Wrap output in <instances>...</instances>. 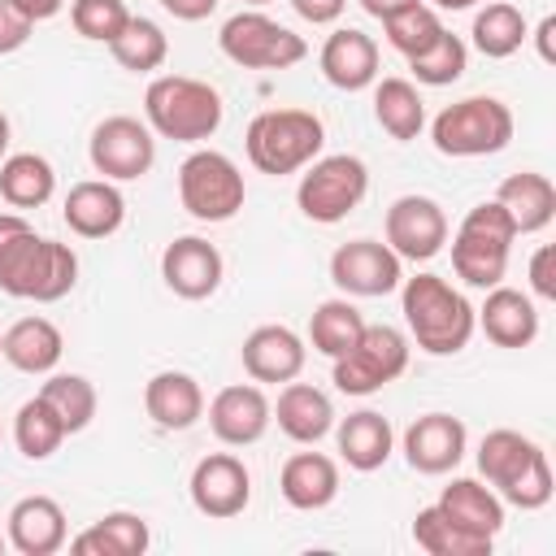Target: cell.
Returning <instances> with one entry per match:
<instances>
[{
  "label": "cell",
  "instance_id": "obj_31",
  "mask_svg": "<svg viewBox=\"0 0 556 556\" xmlns=\"http://www.w3.org/2000/svg\"><path fill=\"white\" fill-rule=\"evenodd\" d=\"M152 543V530L139 513H104L100 521H91L83 534L70 539L74 556H143Z\"/></svg>",
  "mask_w": 556,
  "mask_h": 556
},
{
  "label": "cell",
  "instance_id": "obj_42",
  "mask_svg": "<svg viewBox=\"0 0 556 556\" xmlns=\"http://www.w3.org/2000/svg\"><path fill=\"white\" fill-rule=\"evenodd\" d=\"M70 22L91 43H113L130 22L126 0H70Z\"/></svg>",
  "mask_w": 556,
  "mask_h": 556
},
{
  "label": "cell",
  "instance_id": "obj_50",
  "mask_svg": "<svg viewBox=\"0 0 556 556\" xmlns=\"http://www.w3.org/2000/svg\"><path fill=\"white\" fill-rule=\"evenodd\" d=\"M434 9H447V13H460V9H473L478 0H430Z\"/></svg>",
  "mask_w": 556,
  "mask_h": 556
},
{
  "label": "cell",
  "instance_id": "obj_10",
  "mask_svg": "<svg viewBox=\"0 0 556 556\" xmlns=\"http://www.w3.org/2000/svg\"><path fill=\"white\" fill-rule=\"evenodd\" d=\"M178 200L195 222H230L243 200V174L226 152L213 148H195L182 165H178Z\"/></svg>",
  "mask_w": 556,
  "mask_h": 556
},
{
  "label": "cell",
  "instance_id": "obj_47",
  "mask_svg": "<svg viewBox=\"0 0 556 556\" xmlns=\"http://www.w3.org/2000/svg\"><path fill=\"white\" fill-rule=\"evenodd\" d=\"M534 48H539V61L556 65V13H547V17L534 26Z\"/></svg>",
  "mask_w": 556,
  "mask_h": 556
},
{
  "label": "cell",
  "instance_id": "obj_51",
  "mask_svg": "<svg viewBox=\"0 0 556 556\" xmlns=\"http://www.w3.org/2000/svg\"><path fill=\"white\" fill-rule=\"evenodd\" d=\"M9 135H13V130H9V117L0 113V161L9 156Z\"/></svg>",
  "mask_w": 556,
  "mask_h": 556
},
{
  "label": "cell",
  "instance_id": "obj_26",
  "mask_svg": "<svg viewBox=\"0 0 556 556\" xmlns=\"http://www.w3.org/2000/svg\"><path fill=\"white\" fill-rule=\"evenodd\" d=\"M278 491L291 508L317 513V508L334 504V495H339V465L326 452H295L278 469Z\"/></svg>",
  "mask_w": 556,
  "mask_h": 556
},
{
  "label": "cell",
  "instance_id": "obj_39",
  "mask_svg": "<svg viewBox=\"0 0 556 556\" xmlns=\"http://www.w3.org/2000/svg\"><path fill=\"white\" fill-rule=\"evenodd\" d=\"M443 30H447V26H443L439 9L426 4V0H417V4H408V9H400V13H391V17H382L387 43H391L400 56H408V61H413L417 52H426Z\"/></svg>",
  "mask_w": 556,
  "mask_h": 556
},
{
  "label": "cell",
  "instance_id": "obj_18",
  "mask_svg": "<svg viewBox=\"0 0 556 556\" xmlns=\"http://www.w3.org/2000/svg\"><path fill=\"white\" fill-rule=\"evenodd\" d=\"M274 413H269V400L261 391V382H235V387H222L208 404V430L226 443V447H252L265 439Z\"/></svg>",
  "mask_w": 556,
  "mask_h": 556
},
{
  "label": "cell",
  "instance_id": "obj_41",
  "mask_svg": "<svg viewBox=\"0 0 556 556\" xmlns=\"http://www.w3.org/2000/svg\"><path fill=\"white\" fill-rule=\"evenodd\" d=\"M408 70H413V78L426 83V87H447V83H456V78L469 70V43H465L460 35L443 30L426 52H417V56L408 61Z\"/></svg>",
  "mask_w": 556,
  "mask_h": 556
},
{
  "label": "cell",
  "instance_id": "obj_11",
  "mask_svg": "<svg viewBox=\"0 0 556 556\" xmlns=\"http://www.w3.org/2000/svg\"><path fill=\"white\" fill-rule=\"evenodd\" d=\"M408 369V339L395 326H369L361 330V339L334 356V387L343 395H374L387 382H395Z\"/></svg>",
  "mask_w": 556,
  "mask_h": 556
},
{
  "label": "cell",
  "instance_id": "obj_37",
  "mask_svg": "<svg viewBox=\"0 0 556 556\" xmlns=\"http://www.w3.org/2000/svg\"><path fill=\"white\" fill-rule=\"evenodd\" d=\"M65 421L56 417V408L43 400V395H35V400H26L22 408H17V417H13V443H17V452L26 456V460H48L61 443H65Z\"/></svg>",
  "mask_w": 556,
  "mask_h": 556
},
{
  "label": "cell",
  "instance_id": "obj_35",
  "mask_svg": "<svg viewBox=\"0 0 556 556\" xmlns=\"http://www.w3.org/2000/svg\"><path fill=\"white\" fill-rule=\"evenodd\" d=\"M413 543L430 556H491V547H495V539L460 530L439 504H430L413 517Z\"/></svg>",
  "mask_w": 556,
  "mask_h": 556
},
{
  "label": "cell",
  "instance_id": "obj_13",
  "mask_svg": "<svg viewBox=\"0 0 556 556\" xmlns=\"http://www.w3.org/2000/svg\"><path fill=\"white\" fill-rule=\"evenodd\" d=\"M330 282L343 295H361V300L391 295L404 282V261L382 239H352L330 252Z\"/></svg>",
  "mask_w": 556,
  "mask_h": 556
},
{
  "label": "cell",
  "instance_id": "obj_7",
  "mask_svg": "<svg viewBox=\"0 0 556 556\" xmlns=\"http://www.w3.org/2000/svg\"><path fill=\"white\" fill-rule=\"evenodd\" d=\"M430 139L443 156H495L513 143V109L495 96H465L430 122Z\"/></svg>",
  "mask_w": 556,
  "mask_h": 556
},
{
  "label": "cell",
  "instance_id": "obj_14",
  "mask_svg": "<svg viewBox=\"0 0 556 556\" xmlns=\"http://www.w3.org/2000/svg\"><path fill=\"white\" fill-rule=\"evenodd\" d=\"M382 243L400 261H430L447 243V213L430 195H400L382 217Z\"/></svg>",
  "mask_w": 556,
  "mask_h": 556
},
{
  "label": "cell",
  "instance_id": "obj_54",
  "mask_svg": "<svg viewBox=\"0 0 556 556\" xmlns=\"http://www.w3.org/2000/svg\"><path fill=\"white\" fill-rule=\"evenodd\" d=\"M0 443H4V426H0Z\"/></svg>",
  "mask_w": 556,
  "mask_h": 556
},
{
  "label": "cell",
  "instance_id": "obj_44",
  "mask_svg": "<svg viewBox=\"0 0 556 556\" xmlns=\"http://www.w3.org/2000/svg\"><path fill=\"white\" fill-rule=\"evenodd\" d=\"M30 30H35V22H30V17H22L9 0H0V56L17 52V48L30 39Z\"/></svg>",
  "mask_w": 556,
  "mask_h": 556
},
{
  "label": "cell",
  "instance_id": "obj_21",
  "mask_svg": "<svg viewBox=\"0 0 556 556\" xmlns=\"http://www.w3.org/2000/svg\"><path fill=\"white\" fill-rule=\"evenodd\" d=\"M239 361L252 382H291V378H300L308 348L291 326H256L243 339Z\"/></svg>",
  "mask_w": 556,
  "mask_h": 556
},
{
  "label": "cell",
  "instance_id": "obj_23",
  "mask_svg": "<svg viewBox=\"0 0 556 556\" xmlns=\"http://www.w3.org/2000/svg\"><path fill=\"white\" fill-rule=\"evenodd\" d=\"M478 330L495 343V348H530L539 339V308L534 295L517 291V287H491L482 308H473Z\"/></svg>",
  "mask_w": 556,
  "mask_h": 556
},
{
  "label": "cell",
  "instance_id": "obj_53",
  "mask_svg": "<svg viewBox=\"0 0 556 556\" xmlns=\"http://www.w3.org/2000/svg\"><path fill=\"white\" fill-rule=\"evenodd\" d=\"M4 547H9V539H0V552H4Z\"/></svg>",
  "mask_w": 556,
  "mask_h": 556
},
{
  "label": "cell",
  "instance_id": "obj_22",
  "mask_svg": "<svg viewBox=\"0 0 556 556\" xmlns=\"http://www.w3.org/2000/svg\"><path fill=\"white\" fill-rule=\"evenodd\" d=\"M70 543L65 508L52 495H22L9 508V547L22 556H56Z\"/></svg>",
  "mask_w": 556,
  "mask_h": 556
},
{
  "label": "cell",
  "instance_id": "obj_46",
  "mask_svg": "<svg viewBox=\"0 0 556 556\" xmlns=\"http://www.w3.org/2000/svg\"><path fill=\"white\" fill-rule=\"evenodd\" d=\"M161 9L174 13L178 22H204L217 9V0H161Z\"/></svg>",
  "mask_w": 556,
  "mask_h": 556
},
{
  "label": "cell",
  "instance_id": "obj_24",
  "mask_svg": "<svg viewBox=\"0 0 556 556\" xmlns=\"http://www.w3.org/2000/svg\"><path fill=\"white\" fill-rule=\"evenodd\" d=\"M278 430L291 439V443H321L330 430H334V404L326 391H317L313 382H282L278 391V404H269Z\"/></svg>",
  "mask_w": 556,
  "mask_h": 556
},
{
  "label": "cell",
  "instance_id": "obj_4",
  "mask_svg": "<svg viewBox=\"0 0 556 556\" xmlns=\"http://www.w3.org/2000/svg\"><path fill=\"white\" fill-rule=\"evenodd\" d=\"M222 113H226V104H222L217 87L187 78V74H161L143 91V122L152 126V135L174 139V143L213 139L222 126Z\"/></svg>",
  "mask_w": 556,
  "mask_h": 556
},
{
  "label": "cell",
  "instance_id": "obj_3",
  "mask_svg": "<svg viewBox=\"0 0 556 556\" xmlns=\"http://www.w3.org/2000/svg\"><path fill=\"white\" fill-rule=\"evenodd\" d=\"M74 287H78V256H74V248L61 243V239L35 235V226L26 235H17L0 252V291L13 295V300L56 304Z\"/></svg>",
  "mask_w": 556,
  "mask_h": 556
},
{
  "label": "cell",
  "instance_id": "obj_32",
  "mask_svg": "<svg viewBox=\"0 0 556 556\" xmlns=\"http://www.w3.org/2000/svg\"><path fill=\"white\" fill-rule=\"evenodd\" d=\"M56 191V169L39 152H13L0 161V200L13 208H43Z\"/></svg>",
  "mask_w": 556,
  "mask_h": 556
},
{
  "label": "cell",
  "instance_id": "obj_43",
  "mask_svg": "<svg viewBox=\"0 0 556 556\" xmlns=\"http://www.w3.org/2000/svg\"><path fill=\"white\" fill-rule=\"evenodd\" d=\"M530 295L539 300H556V248L552 243H539L534 256H530Z\"/></svg>",
  "mask_w": 556,
  "mask_h": 556
},
{
  "label": "cell",
  "instance_id": "obj_30",
  "mask_svg": "<svg viewBox=\"0 0 556 556\" xmlns=\"http://www.w3.org/2000/svg\"><path fill=\"white\" fill-rule=\"evenodd\" d=\"M434 504H439L460 530H469V534L495 539V534L504 530V500H500L491 486H482L478 478H452Z\"/></svg>",
  "mask_w": 556,
  "mask_h": 556
},
{
  "label": "cell",
  "instance_id": "obj_1",
  "mask_svg": "<svg viewBox=\"0 0 556 556\" xmlns=\"http://www.w3.org/2000/svg\"><path fill=\"white\" fill-rule=\"evenodd\" d=\"M400 313L408 326V339L430 356H456L469 348L478 317L465 291H456L439 274H413L400 282Z\"/></svg>",
  "mask_w": 556,
  "mask_h": 556
},
{
  "label": "cell",
  "instance_id": "obj_28",
  "mask_svg": "<svg viewBox=\"0 0 556 556\" xmlns=\"http://www.w3.org/2000/svg\"><path fill=\"white\" fill-rule=\"evenodd\" d=\"M500 208L513 217L517 235H539L552 226L556 217V187L547 174H534V169H521V174H508L495 191Z\"/></svg>",
  "mask_w": 556,
  "mask_h": 556
},
{
  "label": "cell",
  "instance_id": "obj_27",
  "mask_svg": "<svg viewBox=\"0 0 556 556\" xmlns=\"http://www.w3.org/2000/svg\"><path fill=\"white\" fill-rule=\"evenodd\" d=\"M334 443H339V456L348 460V469L356 473H374L391 460L395 452V430L382 413L374 408H361V413H348L343 421H334Z\"/></svg>",
  "mask_w": 556,
  "mask_h": 556
},
{
  "label": "cell",
  "instance_id": "obj_33",
  "mask_svg": "<svg viewBox=\"0 0 556 556\" xmlns=\"http://www.w3.org/2000/svg\"><path fill=\"white\" fill-rule=\"evenodd\" d=\"M469 39H473V48H478L486 61H504V56H513V52L530 39V26H526V17H521L517 4L491 0V4H482V9L473 13Z\"/></svg>",
  "mask_w": 556,
  "mask_h": 556
},
{
  "label": "cell",
  "instance_id": "obj_49",
  "mask_svg": "<svg viewBox=\"0 0 556 556\" xmlns=\"http://www.w3.org/2000/svg\"><path fill=\"white\" fill-rule=\"evenodd\" d=\"M356 4H361L369 17L382 22V17H391V13H400V9H408V4H417V0H356Z\"/></svg>",
  "mask_w": 556,
  "mask_h": 556
},
{
  "label": "cell",
  "instance_id": "obj_38",
  "mask_svg": "<svg viewBox=\"0 0 556 556\" xmlns=\"http://www.w3.org/2000/svg\"><path fill=\"white\" fill-rule=\"evenodd\" d=\"M109 52H113V61H117L122 70H130V74H152V70L165 65L169 39H165V30H161L152 17H135V13H130V22L122 26V35L109 43Z\"/></svg>",
  "mask_w": 556,
  "mask_h": 556
},
{
  "label": "cell",
  "instance_id": "obj_29",
  "mask_svg": "<svg viewBox=\"0 0 556 556\" xmlns=\"http://www.w3.org/2000/svg\"><path fill=\"white\" fill-rule=\"evenodd\" d=\"M61 352H65V339L48 317H22L0 334V356L17 374H52Z\"/></svg>",
  "mask_w": 556,
  "mask_h": 556
},
{
  "label": "cell",
  "instance_id": "obj_12",
  "mask_svg": "<svg viewBox=\"0 0 556 556\" xmlns=\"http://www.w3.org/2000/svg\"><path fill=\"white\" fill-rule=\"evenodd\" d=\"M87 156H91V169L104 174L109 182H135L152 169L156 161V135L148 122L139 117H126V113H113L104 117L91 139H87Z\"/></svg>",
  "mask_w": 556,
  "mask_h": 556
},
{
  "label": "cell",
  "instance_id": "obj_9",
  "mask_svg": "<svg viewBox=\"0 0 556 556\" xmlns=\"http://www.w3.org/2000/svg\"><path fill=\"white\" fill-rule=\"evenodd\" d=\"M217 48L226 61H235L243 70H291L308 56L304 35L287 30L282 22L265 17L261 9H239L235 17H226L217 30Z\"/></svg>",
  "mask_w": 556,
  "mask_h": 556
},
{
  "label": "cell",
  "instance_id": "obj_17",
  "mask_svg": "<svg viewBox=\"0 0 556 556\" xmlns=\"http://www.w3.org/2000/svg\"><path fill=\"white\" fill-rule=\"evenodd\" d=\"M465 447H469V430L452 413H421L404 430V460H408V469L430 473V478L452 473L465 460Z\"/></svg>",
  "mask_w": 556,
  "mask_h": 556
},
{
  "label": "cell",
  "instance_id": "obj_34",
  "mask_svg": "<svg viewBox=\"0 0 556 556\" xmlns=\"http://www.w3.org/2000/svg\"><path fill=\"white\" fill-rule=\"evenodd\" d=\"M374 122H378L391 139H400V143L417 139L421 126H426L421 91H417L408 78H382V83H374Z\"/></svg>",
  "mask_w": 556,
  "mask_h": 556
},
{
  "label": "cell",
  "instance_id": "obj_16",
  "mask_svg": "<svg viewBox=\"0 0 556 556\" xmlns=\"http://www.w3.org/2000/svg\"><path fill=\"white\" fill-rule=\"evenodd\" d=\"M161 278L178 300H208L226 278V261L208 239L178 235L161 252Z\"/></svg>",
  "mask_w": 556,
  "mask_h": 556
},
{
  "label": "cell",
  "instance_id": "obj_48",
  "mask_svg": "<svg viewBox=\"0 0 556 556\" xmlns=\"http://www.w3.org/2000/svg\"><path fill=\"white\" fill-rule=\"evenodd\" d=\"M22 17H30V22H48V17H56L61 9H65V0H9Z\"/></svg>",
  "mask_w": 556,
  "mask_h": 556
},
{
  "label": "cell",
  "instance_id": "obj_36",
  "mask_svg": "<svg viewBox=\"0 0 556 556\" xmlns=\"http://www.w3.org/2000/svg\"><path fill=\"white\" fill-rule=\"evenodd\" d=\"M361 330H365V317H361V308L348 300V295H339V300H321L317 308H313V317H308V343H313V352H321V356H343L356 339H361Z\"/></svg>",
  "mask_w": 556,
  "mask_h": 556
},
{
  "label": "cell",
  "instance_id": "obj_2",
  "mask_svg": "<svg viewBox=\"0 0 556 556\" xmlns=\"http://www.w3.org/2000/svg\"><path fill=\"white\" fill-rule=\"evenodd\" d=\"M478 473L504 504H513L521 513L543 508L556 491L547 452L534 439H526L521 430H491L478 443Z\"/></svg>",
  "mask_w": 556,
  "mask_h": 556
},
{
  "label": "cell",
  "instance_id": "obj_19",
  "mask_svg": "<svg viewBox=\"0 0 556 556\" xmlns=\"http://www.w3.org/2000/svg\"><path fill=\"white\" fill-rule=\"evenodd\" d=\"M61 217L78 239H109L126 222V195L109 178H83L70 187Z\"/></svg>",
  "mask_w": 556,
  "mask_h": 556
},
{
  "label": "cell",
  "instance_id": "obj_40",
  "mask_svg": "<svg viewBox=\"0 0 556 556\" xmlns=\"http://www.w3.org/2000/svg\"><path fill=\"white\" fill-rule=\"evenodd\" d=\"M39 395L56 408V417L65 421L70 434L87 430L91 417H96V408H100V395H96L91 378H83V374H48V382L39 387Z\"/></svg>",
  "mask_w": 556,
  "mask_h": 556
},
{
  "label": "cell",
  "instance_id": "obj_25",
  "mask_svg": "<svg viewBox=\"0 0 556 556\" xmlns=\"http://www.w3.org/2000/svg\"><path fill=\"white\" fill-rule=\"evenodd\" d=\"M143 413L161 430H191L204 417V391L182 369H161L143 387Z\"/></svg>",
  "mask_w": 556,
  "mask_h": 556
},
{
  "label": "cell",
  "instance_id": "obj_20",
  "mask_svg": "<svg viewBox=\"0 0 556 556\" xmlns=\"http://www.w3.org/2000/svg\"><path fill=\"white\" fill-rule=\"evenodd\" d=\"M317 65H321V78L330 87L365 91V87L378 83V43L365 30H356V26H339V30L326 35Z\"/></svg>",
  "mask_w": 556,
  "mask_h": 556
},
{
  "label": "cell",
  "instance_id": "obj_15",
  "mask_svg": "<svg viewBox=\"0 0 556 556\" xmlns=\"http://www.w3.org/2000/svg\"><path fill=\"white\" fill-rule=\"evenodd\" d=\"M187 491H191L195 513H204L213 521H230L252 500V473L235 452H208L204 460H195Z\"/></svg>",
  "mask_w": 556,
  "mask_h": 556
},
{
  "label": "cell",
  "instance_id": "obj_6",
  "mask_svg": "<svg viewBox=\"0 0 556 556\" xmlns=\"http://www.w3.org/2000/svg\"><path fill=\"white\" fill-rule=\"evenodd\" d=\"M513 239H517V226L513 217L500 208V200H482L473 204L456 235H452V269L465 287H478V291H491L504 282L508 274V252H513Z\"/></svg>",
  "mask_w": 556,
  "mask_h": 556
},
{
  "label": "cell",
  "instance_id": "obj_5",
  "mask_svg": "<svg viewBox=\"0 0 556 556\" xmlns=\"http://www.w3.org/2000/svg\"><path fill=\"white\" fill-rule=\"evenodd\" d=\"M326 126L313 109H265L243 130V152L261 174H295L321 156Z\"/></svg>",
  "mask_w": 556,
  "mask_h": 556
},
{
  "label": "cell",
  "instance_id": "obj_45",
  "mask_svg": "<svg viewBox=\"0 0 556 556\" xmlns=\"http://www.w3.org/2000/svg\"><path fill=\"white\" fill-rule=\"evenodd\" d=\"M291 9H295L304 22H313V26H330V22L343 17L348 0H291Z\"/></svg>",
  "mask_w": 556,
  "mask_h": 556
},
{
  "label": "cell",
  "instance_id": "obj_8",
  "mask_svg": "<svg viewBox=\"0 0 556 556\" xmlns=\"http://www.w3.org/2000/svg\"><path fill=\"white\" fill-rule=\"evenodd\" d=\"M365 191H369L365 161L352 156V152H334V156H317V161L304 165L300 187H295V204L308 222L334 226V222H343L348 213L361 208Z\"/></svg>",
  "mask_w": 556,
  "mask_h": 556
},
{
  "label": "cell",
  "instance_id": "obj_52",
  "mask_svg": "<svg viewBox=\"0 0 556 556\" xmlns=\"http://www.w3.org/2000/svg\"><path fill=\"white\" fill-rule=\"evenodd\" d=\"M243 4H269V0H243Z\"/></svg>",
  "mask_w": 556,
  "mask_h": 556
}]
</instances>
